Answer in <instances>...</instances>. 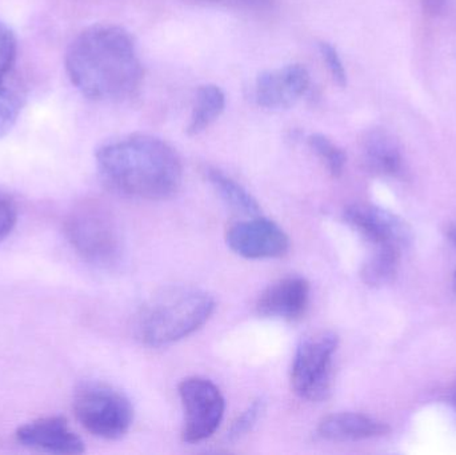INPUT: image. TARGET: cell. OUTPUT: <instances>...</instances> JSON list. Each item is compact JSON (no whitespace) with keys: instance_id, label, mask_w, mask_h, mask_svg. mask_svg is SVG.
I'll use <instances>...</instances> for the list:
<instances>
[{"instance_id":"1","label":"cell","mask_w":456,"mask_h":455,"mask_svg":"<svg viewBox=\"0 0 456 455\" xmlns=\"http://www.w3.org/2000/svg\"><path fill=\"white\" fill-rule=\"evenodd\" d=\"M64 64L72 85L91 101L133 98L143 80L135 39L115 24H95L80 32L67 48Z\"/></svg>"},{"instance_id":"2","label":"cell","mask_w":456,"mask_h":455,"mask_svg":"<svg viewBox=\"0 0 456 455\" xmlns=\"http://www.w3.org/2000/svg\"><path fill=\"white\" fill-rule=\"evenodd\" d=\"M102 182L117 194L136 199H166L176 194L183 166L171 144L149 134L104 142L95 152Z\"/></svg>"},{"instance_id":"3","label":"cell","mask_w":456,"mask_h":455,"mask_svg":"<svg viewBox=\"0 0 456 455\" xmlns=\"http://www.w3.org/2000/svg\"><path fill=\"white\" fill-rule=\"evenodd\" d=\"M216 307L213 297L200 288H167L152 297L138 313L136 338L150 347L175 344L200 330Z\"/></svg>"},{"instance_id":"4","label":"cell","mask_w":456,"mask_h":455,"mask_svg":"<svg viewBox=\"0 0 456 455\" xmlns=\"http://www.w3.org/2000/svg\"><path fill=\"white\" fill-rule=\"evenodd\" d=\"M74 411L88 433L103 440H119L127 435L134 421V409L128 398L101 382H87L77 387Z\"/></svg>"},{"instance_id":"5","label":"cell","mask_w":456,"mask_h":455,"mask_svg":"<svg viewBox=\"0 0 456 455\" xmlns=\"http://www.w3.org/2000/svg\"><path fill=\"white\" fill-rule=\"evenodd\" d=\"M339 338L332 331H321L302 339L292 363L291 384L303 400L321 402L331 393L332 360Z\"/></svg>"},{"instance_id":"6","label":"cell","mask_w":456,"mask_h":455,"mask_svg":"<svg viewBox=\"0 0 456 455\" xmlns=\"http://www.w3.org/2000/svg\"><path fill=\"white\" fill-rule=\"evenodd\" d=\"M67 240L86 261L111 266L122 253L119 232L111 216L98 206H83L66 222Z\"/></svg>"},{"instance_id":"7","label":"cell","mask_w":456,"mask_h":455,"mask_svg":"<svg viewBox=\"0 0 456 455\" xmlns=\"http://www.w3.org/2000/svg\"><path fill=\"white\" fill-rule=\"evenodd\" d=\"M179 395L184 409V443H198L210 438L226 410L221 390L208 379L192 377L181 382Z\"/></svg>"},{"instance_id":"8","label":"cell","mask_w":456,"mask_h":455,"mask_svg":"<svg viewBox=\"0 0 456 455\" xmlns=\"http://www.w3.org/2000/svg\"><path fill=\"white\" fill-rule=\"evenodd\" d=\"M345 219L375 248L403 250L411 243V229L395 214L369 203H355L345 211Z\"/></svg>"},{"instance_id":"9","label":"cell","mask_w":456,"mask_h":455,"mask_svg":"<svg viewBox=\"0 0 456 455\" xmlns=\"http://www.w3.org/2000/svg\"><path fill=\"white\" fill-rule=\"evenodd\" d=\"M227 245L243 258L270 259L284 256L289 251V240L275 222L252 216L249 221L230 227Z\"/></svg>"},{"instance_id":"10","label":"cell","mask_w":456,"mask_h":455,"mask_svg":"<svg viewBox=\"0 0 456 455\" xmlns=\"http://www.w3.org/2000/svg\"><path fill=\"white\" fill-rule=\"evenodd\" d=\"M311 77L302 64L262 72L255 82L254 96L260 107L268 110L289 109L310 88Z\"/></svg>"},{"instance_id":"11","label":"cell","mask_w":456,"mask_h":455,"mask_svg":"<svg viewBox=\"0 0 456 455\" xmlns=\"http://www.w3.org/2000/svg\"><path fill=\"white\" fill-rule=\"evenodd\" d=\"M16 440L24 448L48 454L77 455L85 453V443L69 427L63 417L35 419L16 430Z\"/></svg>"},{"instance_id":"12","label":"cell","mask_w":456,"mask_h":455,"mask_svg":"<svg viewBox=\"0 0 456 455\" xmlns=\"http://www.w3.org/2000/svg\"><path fill=\"white\" fill-rule=\"evenodd\" d=\"M310 301V283L302 277H287L268 286L256 304L263 317L297 320L305 314Z\"/></svg>"},{"instance_id":"13","label":"cell","mask_w":456,"mask_h":455,"mask_svg":"<svg viewBox=\"0 0 456 455\" xmlns=\"http://www.w3.org/2000/svg\"><path fill=\"white\" fill-rule=\"evenodd\" d=\"M390 432L385 422L358 413H338L322 419L318 435L323 440L337 443L371 440Z\"/></svg>"},{"instance_id":"14","label":"cell","mask_w":456,"mask_h":455,"mask_svg":"<svg viewBox=\"0 0 456 455\" xmlns=\"http://www.w3.org/2000/svg\"><path fill=\"white\" fill-rule=\"evenodd\" d=\"M362 155L366 167L377 175L396 176L403 167L401 147L387 131H370L363 139Z\"/></svg>"},{"instance_id":"15","label":"cell","mask_w":456,"mask_h":455,"mask_svg":"<svg viewBox=\"0 0 456 455\" xmlns=\"http://www.w3.org/2000/svg\"><path fill=\"white\" fill-rule=\"evenodd\" d=\"M226 95L224 90L216 85H206L200 87L195 98L194 109L187 125L189 135H200L208 130L224 111Z\"/></svg>"},{"instance_id":"16","label":"cell","mask_w":456,"mask_h":455,"mask_svg":"<svg viewBox=\"0 0 456 455\" xmlns=\"http://www.w3.org/2000/svg\"><path fill=\"white\" fill-rule=\"evenodd\" d=\"M206 176L213 184L214 189L221 195L222 199L230 206L233 211L241 215L257 216L260 213L259 203L244 189L243 186L233 181L216 168H208Z\"/></svg>"},{"instance_id":"17","label":"cell","mask_w":456,"mask_h":455,"mask_svg":"<svg viewBox=\"0 0 456 455\" xmlns=\"http://www.w3.org/2000/svg\"><path fill=\"white\" fill-rule=\"evenodd\" d=\"M402 251L398 248H375L374 254L362 269V280L371 288L393 282L398 272Z\"/></svg>"},{"instance_id":"18","label":"cell","mask_w":456,"mask_h":455,"mask_svg":"<svg viewBox=\"0 0 456 455\" xmlns=\"http://www.w3.org/2000/svg\"><path fill=\"white\" fill-rule=\"evenodd\" d=\"M23 101V91L13 79V74L0 75V138L12 130L20 115Z\"/></svg>"},{"instance_id":"19","label":"cell","mask_w":456,"mask_h":455,"mask_svg":"<svg viewBox=\"0 0 456 455\" xmlns=\"http://www.w3.org/2000/svg\"><path fill=\"white\" fill-rule=\"evenodd\" d=\"M308 146L314 152L326 163L330 174L335 178L342 175L345 170L347 157L340 147H338L331 139L327 138L323 134H313L308 136Z\"/></svg>"},{"instance_id":"20","label":"cell","mask_w":456,"mask_h":455,"mask_svg":"<svg viewBox=\"0 0 456 455\" xmlns=\"http://www.w3.org/2000/svg\"><path fill=\"white\" fill-rule=\"evenodd\" d=\"M18 58V39L15 32L0 21V75L7 77L13 74V67Z\"/></svg>"},{"instance_id":"21","label":"cell","mask_w":456,"mask_h":455,"mask_svg":"<svg viewBox=\"0 0 456 455\" xmlns=\"http://www.w3.org/2000/svg\"><path fill=\"white\" fill-rule=\"evenodd\" d=\"M265 403L263 400H256L252 402L251 406L247 408V410L241 414L240 417L236 418L231 427L230 432H228L227 438L230 441H238L241 437L251 432L254 429L255 425L259 421L262 414L265 413Z\"/></svg>"},{"instance_id":"22","label":"cell","mask_w":456,"mask_h":455,"mask_svg":"<svg viewBox=\"0 0 456 455\" xmlns=\"http://www.w3.org/2000/svg\"><path fill=\"white\" fill-rule=\"evenodd\" d=\"M319 51H321L322 58L326 61L327 69L331 74L332 79L339 87L347 85V72H346L345 64L337 48L331 43H319Z\"/></svg>"},{"instance_id":"23","label":"cell","mask_w":456,"mask_h":455,"mask_svg":"<svg viewBox=\"0 0 456 455\" xmlns=\"http://www.w3.org/2000/svg\"><path fill=\"white\" fill-rule=\"evenodd\" d=\"M18 222V207L10 195L0 191V243L15 229Z\"/></svg>"},{"instance_id":"24","label":"cell","mask_w":456,"mask_h":455,"mask_svg":"<svg viewBox=\"0 0 456 455\" xmlns=\"http://www.w3.org/2000/svg\"><path fill=\"white\" fill-rule=\"evenodd\" d=\"M208 4L224 5L236 10L263 11L273 7L275 0H198Z\"/></svg>"},{"instance_id":"25","label":"cell","mask_w":456,"mask_h":455,"mask_svg":"<svg viewBox=\"0 0 456 455\" xmlns=\"http://www.w3.org/2000/svg\"><path fill=\"white\" fill-rule=\"evenodd\" d=\"M450 238H452V242L456 245V226L452 227V232H450Z\"/></svg>"},{"instance_id":"26","label":"cell","mask_w":456,"mask_h":455,"mask_svg":"<svg viewBox=\"0 0 456 455\" xmlns=\"http://www.w3.org/2000/svg\"><path fill=\"white\" fill-rule=\"evenodd\" d=\"M452 405H454L455 411H456V389L454 392V397H452Z\"/></svg>"},{"instance_id":"27","label":"cell","mask_w":456,"mask_h":455,"mask_svg":"<svg viewBox=\"0 0 456 455\" xmlns=\"http://www.w3.org/2000/svg\"><path fill=\"white\" fill-rule=\"evenodd\" d=\"M454 283H455V288H456V272H455V277H454Z\"/></svg>"}]
</instances>
